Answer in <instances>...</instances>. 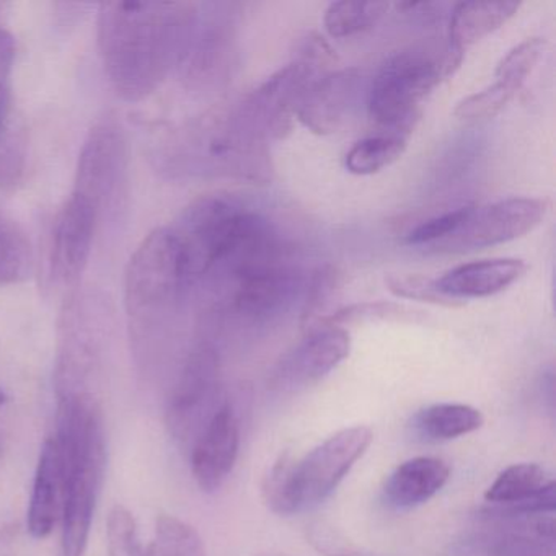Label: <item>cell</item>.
<instances>
[{
  "label": "cell",
  "mask_w": 556,
  "mask_h": 556,
  "mask_svg": "<svg viewBox=\"0 0 556 556\" xmlns=\"http://www.w3.org/2000/svg\"><path fill=\"white\" fill-rule=\"evenodd\" d=\"M187 2H105L99 8L100 56L126 102L154 93L178 67L197 18Z\"/></svg>",
  "instance_id": "obj_1"
},
{
  "label": "cell",
  "mask_w": 556,
  "mask_h": 556,
  "mask_svg": "<svg viewBox=\"0 0 556 556\" xmlns=\"http://www.w3.org/2000/svg\"><path fill=\"white\" fill-rule=\"evenodd\" d=\"M53 439L64 475L60 556H84L106 468L105 426L97 400H60Z\"/></svg>",
  "instance_id": "obj_2"
},
{
  "label": "cell",
  "mask_w": 556,
  "mask_h": 556,
  "mask_svg": "<svg viewBox=\"0 0 556 556\" xmlns=\"http://www.w3.org/2000/svg\"><path fill=\"white\" fill-rule=\"evenodd\" d=\"M157 159L170 175H219L253 184L271 178L268 139L239 105L207 113L178 129L164 142Z\"/></svg>",
  "instance_id": "obj_3"
},
{
  "label": "cell",
  "mask_w": 556,
  "mask_h": 556,
  "mask_svg": "<svg viewBox=\"0 0 556 556\" xmlns=\"http://www.w3.org/2000/svg\"><path fill=\"white\" fill-rule=\"evenodd\" d=\"M177 240L168 227L149 233L126 269L125 305L136 348L148 357L152 341L191 291Z\"/></svg>",
  "instance_id": "obj_4"
},
{
  "label": "cell",
  "mask_w": 556,
  "mask_h": 556,
  "mask_svg": "<svg viewBox=\"0 0 556 556\" xmlns=\"http://www.w3.org/2000/svg\"><path fill=\"white\" fill-rule=\"evenodd\" d=\"M455 73L447 58L425 48L400 51L390 56L374 77L367 96L370 122L383 135L408 138L421 118L426 97Z\"/></svg>",
  "instance_id": "obj_5"
},
{
  "label": "cell",
  "mask_w": 556,
  "mask_h": 556,
  "mask_svg": "<svg viewBox=\"0 0 556 556\" xmlns=\"http://www.w3.org/2000/svg\"><path fill=\"white\" fill-rule=\"evenodd\" d=\"M224 403L219 353L204 341L188 354L172 390L165 412L168 432L181 447H193Z\"/></svg>",
  "instance_id": "obj_6"
},
{
  "label": "cell",
  "mask_w": 556,
  "mask_h": 556,
  "mask_svg": "<svg viewBox=\"0 0 556 556\" xmlns=\"http://www.w3.org/2000/svg\"><path fill=\"white\" fill-rule=\"evenodd\" d=\"M372 429L351 426L312 448L301 460L292 462L289 497L292 514L312 509L331 496L356 462L372 444Z\"/></svg>",
  "instance_id": "obj_7"
},
{
  "label": "cell",
  "mask_w": 556,
  "mask_h": 556,
  "mask_svg": "<svg viewBox=\"0 0 556 556\" xmlns=\"http://www.w3.org/2000/svg\"><path fill=\"white\" fill-rule=\"evenodd\" d=\"M128 184V141L115 116H105L90 129L76 172L73 193L86 198L99 219L118 210Z\"/></svg>",
  "instance_id": "obj_8"
},
{
  "label": "cell",
  "mask_w": 556,
  "mask_h": 556,
  "mask_svg": "<svg viewBox=\"0 0 556 556\" xmlns=\"http://www.w3.org/2000/svg\"><path fill=\"white\" fill-rule=\"evenodd\" d=\"M92 299L73 295L64 307L58 348V399L92 395L87 387L103 361L105 324Z\"/></svg>",
  "instance_id": "obj_9"
},
{
  "label": "cell",
  "mask_w": 556,
  "mask_h": 556,
  "mask_svg": "<svg viewBox=\"0 0 556 556\" xmlns=\"http://www.w3.org/2000/svg\"><path fill=\"white\" fill-rule=\"evenodd\" d=\"M549 207L545 198H507L486 206H471L460 227L428 250L451 255L520 239L545 220Z\"/></svg>",
  "instance_id": "obj_10"
},
{
  "label": "cell",
  "mask_w": 556,
  "mask_h": 556,
  "mask_svg": "<svg viewBox=\"0 0 556 556\" xmlns=\"http://www.w3.org/2000/svg\"><path fill=\"white\" fill-rule=\"evenodd\" d=\"M236 25L230 5H198L197 18L177 70L187 87L207 90L226 80L232 64Z\"/></svg>",
  "instance_id": "obj_11"
},
{
  "label": "cell",
  "mask_w": 556,
  "mask_h": 556,
  "mask_svg": "<svg viewBox=\"0 0 556 556\" xmlns=\"http://www.w3.org/2000/svg\"><path fill=\"white\" fill-rule=\"evenodd\" d=\"M351 353V337L344 328L317 327L285 354L273 367L268 387L273 392L292 393L320 382Z\"/></svg>",
  "instance_id": "obj_12"
},
{
  "label": "cell",
  "mask_w": 556,
  "mask_h": 556,
  "mask_svg": "<svg viewBox=\"0 0 556 556\" xmlns=\"http://www.w3.org/2000/svg\"><path fill=\"white\" fill-rule=\"evenodd\" d=\"M230 311L240 320L265 324L291 305L301 279L286 258L263 263L230 276Z\"/></svg>",
  "instance_id": "obj_13"
},
{
  "label": "cell",
  "mask_w": 556,
  "mask_h": 556,
  "mask_svg": "<svg viewBox=\"0 0 556 556\" xmlns=\"http://www.w3.org/2000/svg\"><path fill=\"white\" fill-rule=\"evenodd\" d=\"M484 501L488 516H545L556 509V481L542 465H509L490 484Z\"/></svg>",
  "instance_id": "obj_14"
},
{
  "label": "cell",
  "mask_w": 556,
  "mask_h": 556,
  "mask_svg": "<svg viewBox=\"0 0 556 556\" xmlns=\"http://www.w3.org/2000/svg\"><path fill=\"white\" fill-rule=\"evenodd\" d=\"M97 224L99 214L92 204L80 194H71L53 227L51 275L60 285L66 288L79 285L92 255Z\"/></svg>",
  "instance_id": "obj_15"
},
{
  "label": "cell",
  "mask_w": 556,
  "mask_h": 556,
  "mask_svg": "<svg viewBox=\"0 0 556 556\" xmlns=\"http://www.w3.org/2000/svg\"><path fill=\"white\" fill-rule=\"evenodd\" d=\"M240 425L229 402L220 406L190 448L191 471L204 493H216L237 464Z\"/></svg>",
  "instance_id": "obj_16"
},
{
  "label": "cell",
  "mask_w": 556,
  "mask_h": 556,
  "mask_svg": "<svg viewBox=\"0 0 556 556\" xmlns=\"http://www.w3.org/2000/svg\"><path fill=\"white\" fill-rule=\"evenodd\" d=\"M363 74L359 70L331 71L315 80L299 102V122L314 135L337 132L346 122L359 93Z\"/></svg>",
  "instance_id": "obj_17"
},
{
  "label": "cell",
  "mask_w": 556,
  "mask_h": 556,
  "mask_svg": "<svg viewBox=\"0 0 556 556\" xmlns=\"http://www.w3.org/2000/svg\"><path fill=\"white\" fill-rule=\"evenodd\" d=\"M529 266L522 260L496 258L465 263L435 279L442 294L465 302V299L490 298L506 291L519 281Z\"/></svg>",
  "instance_id": "obj_18"
},
{
  "label": "cell",
  "mask_w": 556,
  "mask_h": 556,
  "mask_svg": "<svg viewBox=\"0 0 556 556\" xmlns=\"http://www.w3.org/2000/svg\"><path fill=\"white\" fill-rule=\"evenodd\" d=\"M451 478V467L442 458L415 457L403 462L387 478L383 501L393 510L415 509L435 496Z\"/></svg>",
  "instance_id": "obj_19"
},
{
  "label": "cell",
  "mask_w": 556,
  "mask_h": 556,
  "mask_svg": "<svg viewBox=\"0 0 556 556\" xmlns=\"http://www.w3.org/2000/svg\"><path fill=\"white\" fill-rule=\"evenodd\" d=\"M519 2H462L452 11L448 24L447 54L455 67H460L465 51L493 31L500 30L519 11Z\"/></svg>",
  "instance_id": "obj_20"
},
{
  "label": "cell",
  "mask_w": 556,
  "mask_h": 556,
  "mask_svg": "<svg viewBox=\"0 0 556 556\" xmlns=\"http://www.w3.org/2000/svg\"><path fill=\"white\" fill-rule=\"evenodd\" d=\"M64 503V475L54 439L41 448L28 509V530L35 539H45L61 520Z\"/></svg>",
  "instance_id": "obj_21"
},
{
  "label": "cell",
  "mask_w": 556,
  "mask_h": 556,
  "mask_svg": "<svg viewBox=\"0 0 556 556\" xmlns=\"http://www.w3.org/2000/svg\"><path fill=\"white\" fill-rule=\"evenodd\" d=\"M483 425V413L465 403H435L419 409L413 418L416 434L429 442L452 441L478 431Z\"/></svg>",
  "instance_id": "obj_22"
},
{
  "label": "cell",
  "mask_w": 556,
  "mask_h": 556,
  "mask_svg": "<svg viewBox=\"0 0 556 556\" xmlns=\"http://www.w3.org/2000/svg\"><path fill=\"white\" fill-rule=\"evenodd\" d=\"M490 556H556L555 519L533 517L526 529L501 533L488 546Z\"/></svg>",
  "instance_id": "obj_23"
},
{
  "label": "cell",
  "mask_w": 556,
  "mask_h": 556,
  "mask_svg": "<svg viewBox=\"0 0 556 556\" xmlns=\"http://www.w3.org/2000/svg\"><path fill=\"white\" fill-rule=\"evenodd\" d=\"M390 11L387 2H333L325 12L324 25L331 38H350L372 30Z\"/></svg>",
  "instance_id": "obj_24"
},
{
  "label": "cell",
  "mask_w": 556,
  "mask_h": 556,
  "mask_svg": "<svg viewBox=\"0 0 556 556\" xmlns=\"http://www.w3.org/2000/svg\"><path fill=\"white\" fill-rule=\"evenodd\" d=\"M408 138L396 135H379L356 142L348 152L344 164L353 175L379 174L395 164L405 154Z\"/></svg>",
  "instance_id": "obj_25"
},
{
  "label": "cell",
  "mask_w": 556,
  "mask_h": 556,
  "mask_svg": "<svg viewBox=\"0 0 556 556\" xmlns=\"http://www.w3.org/2000/svg\"><path fill=\"white\" fill-rule=\"evenodd\" d=\"M144 556H206V548L194 527L162 514L155 520L154 540Z\"/></svg>",
  "instance_id": "obj_26"
},
{
  "label": "cell",
  "mask_w": 556,
  "mask_h": 556,
  "mask_svg": "<svg viewBox=\"0 0 556 556\" xmlns=\"http://www.w3.org/2000/svg\"><path fill=\"white\" fill-rule=\"evenodd\" d=\"M34 255L25 233L0 214V285H15L30 276Z\"/></svg>",
  "instance_id": "obj_27"
},
{
  "label": "cell",
  "mask_w": 556,
  "mask_h": 556,
  "mask_svg": "<svg viewBox=\"0 0 556 556\" xmlns=\"http://www.w3.org/2000/svg\"><path fill=\"white\" fill-rule=\"evenodd\" d=\"M548 41L545 38H529L514 47L496 67V83L503 84L514 93L522 89L536 64L545 56Z\"/></svg>",
  "instance_id": "obj_28"
},
{
  "label": "cell",
  "mask_w": 556,
  "mask_h": 556,
  "mask_svg": "<svg viewBox=\"0 0 556 556\" xmlns=\"http://www.w3.org/2000/svg\"><path fill=\"white\" fill-rule=\"evenodd\" d=\"M340 286L341 273L337 266L321 265L314 269L305 288L301 312V325L305 331L314 330L320 325L325 318V311Z\"/></svg>",
  "instance_id": "obj_29"
},
{
  "label": "cell",
  "mask_w": 556,
  "mask_h": 556,
  "mask_svg": "<svg viewBox=\"0 0 556 556\" xmlns=\"http://www.w3.org/2000/svg\"><path fill=\"white\" fill-rule=\"evenodd\" d=\"M415 312L393 302H361L338 308L327 315L318 327H346V325L366 324L374 320H408L415 318ZM317 328V327H315Z\"/></svg>",
  "instance_id": "obj_30"
},
{
  "label": "cell",
  "mask_w": 556,
  "mask_h": 556,
  "mask_svg": "<svg viewBox=\"0 0 556 556\" xmlns=\"http://www.w3.org/2000/svg\"><path fill=\"white\" fill-rule=\"evenodd\" d=\"M516 93L503 84L494 83L488 89L457 103L454 116L462 123H480L500 115Z\"/></svg>",
  "instance_id": "obj_31"
},
{
  "label": "cell",
  "mask_w": 556,
  "mask_h": 556,
  "mask_svg": "<svg viewBox=\"0 0 556 556\" xmlns=\"http://www.w3.org/2000/svg\"><path fill=\"white\" fill-rule=\"evenodd\" d=\"M387 289L395 298L409 299V301L426 302V304L441 305V307H464L465 302L442 294L435 286V279L422 275H392L386 278Z\"/></svg>",
  "instance_id": "obj_32"
},
{
  "label": "cell",
  "mask_w": 556,
  "mask_h": 556,
  "mask_svg": "<svg viewBox=\"0 0 556 556\" xmlns=\"http://www.w3.org/2000/svg\"><path fill=\"white\" fill-rule=\"evenodd\" d=\"M106 545L109 556H144L139 540L138 523L135 517L122 504H116L109 514L106 522Z\"/></svg>",
  "instance_id": "obj_33"
},
{
  "label": "cell",
  "mask_w": 556,
  "mask_h": 556,
  "mask_svg": "<svg viewBox=\"0 0 556 556\" xmlns=\"http://www.w3.org/2000/svg\"><path fill=\"white\" fill-rule=\"evenodd\" d=\"M15 63V40L9 31L0 28V152L8 157L9 116L12 106V73Z\"/></svg>",
  "instance_id": "obj_34"
},
{
  "label": "cell",
  "mask_w": 556,
  "mask_h": 556,
  "mask_svg": "<svg viewBox=\"0 0 556 556\" xmlns=\"http://www.w3.org/2000/svg\"><path fill=\"white\" fill-rule=\"evenodd\" d=\"M292 462L294 458H291V455H281L263 480V500L266 506L279 516H292L291 497H289Z\"/></svg>",
  "instance_id": "obj_35"
},
{
  "label": "cell",
  "mask_w": 556,
  "mask_h": 556,
  "mask_svg": "<svg viewBox=\"0 0 556 556\" xmlns=\"http://www.w3.org/2000/svg\"><path fill=\"white\" fill-rule=\"evenodd\" d=\"M307 542L324 556H359V548L346 533L325 519L312 520L305 529Z\"/></svg>",
  "instance_id": "obj_36"
},
{
  "label": "cell",
  "mask_w": 556,
  "mask_h": 556,
  "mask_svg": "<svg viewBox=\"0 0 556 556\" xmlns=\"http://www.w3.org/2000/svg\"><path fill=\"white\" fill-rule=\"evenodd\" d=\"M471 206L458 207L455 211H448V213L442 214V216L432 217V219L426 220V223L419 224L416 229L406 237V243L413 247H428L434 245V243L441 242L445 237L454 233L455 230L460 227L467 217L468 211Z\"/></svg>",
  "instance_id": "obj_37"
},
{
  "label": "cell",
  "mask_w": 556,
  "mask_h": 556,
  "mask_svg": "<svg viewBox=\"0 0 556 556\" xmlns=\"http://www.w3.org/2000/svg\"><path fill=\"white\" fill-rule=\"evenodd\" d=\"M258 556H288V555H282V553H262V555H258Z\"/></svg>",
  "instance_id": "obj_38"
},
{
  "label": "cell",
  "mask_w": 556,
  "mask_h": 556,
  "mask_svg": "<svg viewBox=\"0 0 556 556\" xmlns=\"http://www.w3.org/2000/svg\"><path fill=\"white\" fill-rule=\"evenodd\" d=\"M4 402H5L4 392H0V405H4Z\"/></svg>",
  "instance_id": "obj_39"
},
{
  "label": "cell",
  "mask_w": 556,
  "mask_h": 556,
  "mask_svg": "<svg viewBox=\"0 0 556 556\" xmlns=\"http://www.w3.org/2000/svg\"><path fill=\"white\" fill-rule=\"evenodd\" d=\"M0 556H9V555H4V553H0Z\"/></svg>",
  "instance_id": "obj_40"
}]
</instances>
